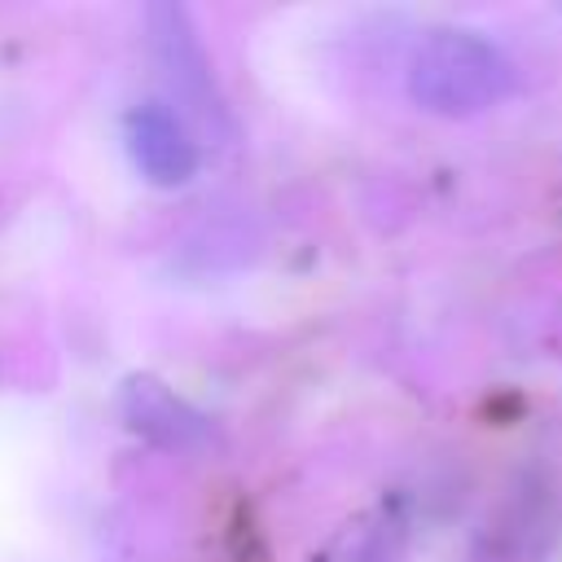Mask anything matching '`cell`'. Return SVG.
<instances>
[{
	"label": "cell",
	"mask_w": 562,
	"mask_h": 562,
	"mask_svg": "<svg viewBox=\"0 0 562 562\" xmlns=\"http://www.w3.org/2000/svg\"><path fill=\"white\" fill-rule=\"evenodd\" d=\"M514 88L509 57L479 31L435 26L408 61V97L439 119H474Z\"/></svg>",
	"instance_id": "obj_1"
},
{
	"label": "cell",
	"mask_w": 562,
	"mask_h": 562,
	"mask_svg": "<svg viewBox=\"0 0 562 562\" xmlns=\"http://www.w3.org/2000/svg\"><path fill=\"white\" fill-rule=\"evenodd\" d=\"M145 31H149L154 61H158V70H162V79L180 105V119L198 123L211 136H233V114H228V101L215 83V70H211L206 44L193 26V13L184 4H171V0L149 4Z\"/></svg>",
	"instance_id": "obj_2"
},
{
	"label": "cell",
	"mask_w": 562,
	"mask_h": 562,
	"mask_svg": "<svg viewBox=\"0 0 562 562\" xmlns=\"http://www.w3.org/2000/svg\"><path fill=\"white\" fill-rule=\"evenodd\" d=\"M119 417L132 435L162 452H202L215 443V426L158 373H127L119 382Z\"/></svg>",
	"instance_id": "obj_3"
},
{
	"label": "cell",
	"mask_w": 562,
	"mask_h": 562,
	"mask_svg": "<svg viewBox=\"0 0 562 562\" xmlns=\"http://www.w3.org/2000/svg\"><path fill=\"white\" fill-rule=\"evenodd\" d=\"M123 145L140 180L154 189H180L202 167V145L171 101H140L123 114Z\"/></svg>",
	"instance_id": "obj_4"
},
{
	"label": "cell",
	"mask_w": 562,
	"mask_h": 562,
	"mask_svg": "<svg viewBox=\"0 0 562 562\" xmlns=\"http://www.w3.org/2000/svg\"><path fill=\"white\" fill-rule=\"evenodd\" d=\"M316 562H408V522L391 505H373L342 522Z\"/></svg>",
	"instance_id": "obj_5"
}]
</instances>
